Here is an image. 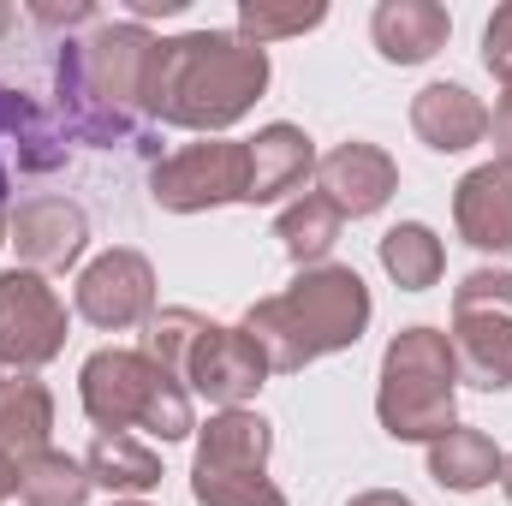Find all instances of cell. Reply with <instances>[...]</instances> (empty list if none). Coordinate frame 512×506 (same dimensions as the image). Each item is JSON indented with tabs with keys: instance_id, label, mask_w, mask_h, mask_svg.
<instances>
[{
	"instance_id": "6da1fadb",
	"label": "cell",
	"mask_w": 512,
	"mask_h": 506,
	"mask_svg": "<svg viewBox=\"0 0 512 506\" xmlns=\"http://www.w3.org/2000/svg\"><path fill=\"white\" fill-rule=\"evenodd\" d=\"M268 90V48H251L239 30H185L155 42L149 84H143V120L179 131L239 126Z\"/></svg>"
},
{
	"instance_id": "7a4b0ae2",
	"label": "cell",
	"mask_w": 512,
	"mask_h": 506,
	"mask_svg": "<svg viewBox=\"0 0 512 506\" xmlns=\"http://www.w3.org/2000/svg\"><path fill=\"white\" fill-rule=\"evenodd\" d=\"M370 316H376V298L364 274L346 262H316V268H298L286 292L256 298L239 328L262 346L274 376H298L316 358L352 352L370 334Z\"/></svg>"
},
{
	"instance_id": "3957f363",
	"label": "cell",
	"mask_w": 512,
	"mask_h": 506,
	"mask_svg": "<svg viewBox=\"0 0 512 506\" xmlns=\"http://www.w3.org/2000/svg\"><path fill=\"white\" fill-rule=\"evenodd\" d=\"M78 399H84V417L102 429V435H126V429H149L155 441H185L197 435V405H191V387L161 370L143 346H102L84 358L78 370Z\"/></svg>"
},
{
	"instance_id": "277c9868",
	"label": "cell",
	"mask_w": 512,
	"mask_h": 506,
	"mask_svg": "<svg viewBox=\"0 0 512 506\" xmlns=\"http://www.w3.org/2000/svg\"><path fill=\"white\" fill-rule=\"evenodd\" d=\"M376 417L393 441H441L459 429V358L447 328H399L382 352Z\"/></svg>"
},
{
	"instance_id": "5b68a950",
	"label": "cell",
	"mask_w": 512,
	"mask_h": 506,
	"mask_svg": "<svg viewBox=\"0 0 512 506\" xmlns=\"http://www.w3.org/2000/svg\"><path fill=\"white\" fill-rule=\"evenodd\" d=\"M274 429L256 411H215L197 423V453H191V501L197 506H286V495L268 477Z\"/></svg>"
},
{
	"instance_id": "8992f818",
	"label": "cell",
	"mask_w": 512,
	"mask_h": 506,
	"mask_svg": "<svg viewBox=\"0 0 512 506\" xmlns=\"http://www.w3.org/2000/svg\"><path fill=\"white\" fill-rule=\"evenodd\" d=\"M453 358L477 393L512 387V268H477L453 286Z\"/></svg>"
},
{
	"instance_id": "52a82bcc",
	"label": "cell",
	"mask_w": 512,
	"mask_h": 506,
	"mask_svg": "<svg viewBox=\"0 0 512 506\" xmlns=\"http://www.w3.org/2000/svg\"><path fill=\"white\" fill-rule=\"evenodd\" d=\"M245 185H251V149L233 137L185 143V149L161 155L149 173V197L167 215H203V209L245 203Z\"/></svg>"
},
{
	"instance_id": "ba28073f",
	"label": "cell",
	"mask_w": 512,
	"mask_h": 506,
	"mask_svg": "<svg viewBox=\"0 0 512 506\" xmlns=\"http://www.w3.org/2000/svg\"><path fill=\"white\" fill-rule=\"evenodd\" d=\"M66 352V298L36 268L0 274V370L36 376Z\"/></svg>"
},
{
	"instance_id": "9c48e42d",
	"label": "cell",
	"mask_w": 512,
	"mask_h": 506,
	"mask_svg": "<svg viewBox=\"0 0 512 506\" xmlns=\"http://www.w3.org/2000/svg\"><path fill=\"white\" fill-rule=\"evenodd\" d=\"M161 36H149L137 18L120 24H96L84 42H78V66L96 90V102L108 108V120H120L126 131L143 126V84H149V54H155Z\"/></svg>"
},
{
	"instance_id": "30bf717a",
	"label": "cell",
	"mask_w": 512,
	"mask_h": 506,
	"mask_svg": "<svg viewBox=\"0 0 512 506\" xmlns=\"http://www.w3.org/2000/svg\"><path fill=\"white\" fill-rule=\"evenodd\" d=\"M72 310L102 334H126L137 322H149L155 316V268H149V256L114 245L96 262H84V274L72 286Z\"/></svg>"
},
{
	"instance_id": "8fae6325",
	"label": "cell",
	"mask_w": 512,
	"mask_h": 506,
	"mask_svg": "<svg viewBox=\"0 0 512 506\" xmlns=\"http://www.w3.org/2000/svg\"><path fill=\"white\" fill-rule=\"evenodd\" d=\"M274 376L268 370V358H262V346H256L245 328H227V322H209L203 328V340L191 346V358H185V387H191V399H209L215 411H239L245 399L262 393V381Z\"/></svg>"
},
{
	"instance_id": "7c38bea8",
	"label": "cell",
	"mask_w": 512,
	"mask_h": 506,
	"mask_svg": "<svg viewBox=\"0 0 512 506\" xmlns=\"http://www.w3.org/2000/svg\"><path fill=\"white\" fill-rule=\"evenodd\" d=\"M6 245L36 274H66L90 245V215L72 197H30L6 215Z\"/></svg>"
},
{
	"instance_id": "4fadbf2b",
	"label": "cell",
	"mask_w": 512,
	"mask_h": 506,
	"mask_svg": "<svg viewBox=\"0 0 512 506\" xmlns=\"http://www.w3.org/2000/svg\"><path fill=\"white\" fill-rule=\"evenodd\" d=\"M316 191L346 215V221H364V215H382L399 191V161L387 155L382 143H334L322 161H316Z\"/></svg>"
},
{
	"instance_id": "5bb4252c",
	"label": "cell",
	"mask_w": 512,
	"mask_h": 506,
	"mask_svg": "<svg viewBox=\"0 0 512 506\" xmlns=\"http://www.w3.org/2000/svg\"><path fill=\"white\" fill-rule=\"evenodd\" d=\"M453 227L471 251L512 256V161H483L453 185Z\"/></svg>"
},
{
	"instance_id": "9a60e30c",
	"label": "cell",
	"mask_w": 512,
	"mask_h": 506,
	"mask_svg": "<svg viewBox=\"0 0 512 506\" xmlns=\"http://www.w3.org/2000/svg\"><path fill=\"white\" fill-rule=\"evenodd\" d=\"M245 149H251L245 203H280V197L304 191V179H316V161H322L316 143H310V131L286 126V120H274V126H262L256 137H245Z\"/></svg>"
},
{
	"instance_id": "2e32d148",
	"label": "cell",
	"mask_w": 512,
	"mask_h": 506,
	"mask_svg": "<svg viewBox=\"0 0 512 506\" xmlns=\"http://www.w3.org/2000/svg\"><path fill=\"white\" fill-rule=\"evenodd\" d=\"M370 36H376V54L387 66H423L447 48L453 18L441 0H382L370 12Z\"/></svg>"
},
{
	"instance_id": "e0dca14e",
	"label": "cell",
	"mask_w": 512,
	"mask_h": 506,
	"mask_svg": "<svg viewBox=\"0 0 512 506\" xmlns=\"http://www.w3.org/2000/svg\"><path fill=\"white\" fill-rule=\"evenodd\" d=\"M411 131L435 155H465V149H477L489 137V108L465 84H423L411 96Z\"/></svg>"
},
{
	"instance_id": "ac0fdd59",
	"label": "cell",
	"mask_w": 512,
	"mask_h": 506,
	"mask_svg": "<svg viewBox=\"0 0 512 506\" xmlns=\"http://www.w3.org/2000/svg\"><path fill=\"white\" fill-rule=\"evenodd\" d=\"M0 161L24 173H54L66 161V131L48 126V114L12 84H0Z\"/></svg>"
},
{
	"instance_id": "d6986e66",
	"label": "cell",
	"mask_w": 512,
	"mask_h": 506,
	"mask_svg": "<svg viewBox=\"0 0 512 506\" xmlns=\"http://www.w3.org/2000/svg\"><path fill=\"white\" fill-rule=\"evenodd\" d=\"M54 441V393L24 370L0 376V453H12L18 465L48 453Z\"/></svg>"
},
{
	"instance_id": "ffe728a7",
	"label": "cell",
	"mask_w": 512,
	"mask_h": 506,
	"mask_svg": "<svg viewBox=\"0 0 512 506\" xmlns=\"http://www.w3.org/2000/svg\"><path fill=\"white\" fill-rule=\"evenodd\" d=\"M84 471L96 489L120 495V501H137L149 489H161V453L137 435H96L90 453H84Z\"/></svg>"
},
{
	"instance_id": "44dd1931",
	"label": "cell",
	"mask_w": 512,
	"mask_h": 506,
	"mask_svg": "<svg viewBox=\"0 0 512 506\" xmlns=\"http://www.w3.org/2000/svg\"><path fill=\"white\" fill-rule=\"evenodd\" d=\"M501 447L483 435V429H447L441 441H429V477L441 483V489H453V495H477V489H489V483H501Z\"/></svg>"
},
{
	"instance_id": "7402d4cb",
	"label": "cell",
	"mask_w": 512,
	"mask_h": 506,
	"mask_svg": "<svg viewBox=\"0 0 512 506\" xmlns=\"http://www.w3.org/2000/svg\"><path fill=\"white\" fill-rule=\"evenodd\" d=\"M340 227H346V215L322 191H304V197H292L280 209L274 239H280V251L292 256L298 268H316V262H328V251L340 245Z\"/></svg>"
},
{
	"instance_id": "603a6c76",
	"label": "cell",
	"mask_w": 512,
	"mask_h": 506,
	"mask_svg": "<svg viewBox=\"0 0 512 506\" xmlns=\"http://www.w3.org/2000/svg\"><path fill=\"white\" fill-rule=\"evenodd\" d=\"M376 256H382L387 280H393L399 292H429V286L441 280V268H447V251H441L435 227H423V221L387 227L382 239H376Z\"/></svg>"
},
{
	"instance_id": "cb8c5ba5",
	"label": "cell",
	"mask_w": 512,
	"mask_h": 506,
	"mask_svg": "<svg viewBox=\"0 0 512 506\" xmlns=\"http://www.w3.org/2000/svg\"><path fill=\"white\" fill-rule=\"evenodd\" d=\"M90 489L96 483H90L84 459H72L60 447H48V453H36V459L18 465V501L24 506H84Z\"/></svg>"
},
{
	"instance_id": "d4e9b609",
	"label": "cell",
	"mask_w": 512,
	"mask_h": 506,
	"mask_svg": "<svg viewBox=\"0 0 512 506\" xmlns=\"http://www.w3.org/2000/svg\"><path fill=\"white\" fill-rule=\"evenodd\" d=\"M322 18H328V6H322V0H310V6L239 0V36H245L251 48H268V42H280V36H304V30H316Z\"/></svg>"
},
{
	"instance_id": "484cf974",
	"label": "cell",
	"mask_w": 512,
	"mask_h": 506,
	"mask_svg": "<svg viewBox=\"0 0 512 506\" xmlns=\"http://www.w3.org/2000/svg\"><path fill=\"white\" fill-rule=\"evenodd\" d=\"M203 328H209V316H197V310H185V304L155 310V316H149V334H143V352H149L161 370L185 376V358H191V346L203 340Z\"/></svg>"
},
{
	"instance_id": "4316f807",
	"label": "cell",
	"mask_w": 512,
	"mask_h": 506,
	"mask_svg": "<svg viewBox=\"0 0 512 506\" xmlns=\"http://www.w3.org/2000/svg\"><path fill=\"white\" fill-rule=\"evenodd\" d=\"M483 66H489L501 84L512 78V0L495 6V18L483 24Z\"/></svg>"
},
{
	"instance_id": "83f0119b",
	"label": "cell",
	"mask_w": 512,
	"mask_h": 506,
	"mask_svg": "<svg viewBox=\"0 0 512 506\" xmlns=\"http://www.w3.org/2000/svg\"><path fill=\"white\" fill-rule=\"evenodd\" d=\"M489 137H495V161H512V78L501 84V102L489 114Z\"/></svg>"
},
{
	"instance_id": "f1b7e54d",
	"label": "cell",
	"mask_w": 512,
	"mask_h": 506,
	"mask_svg": "<svg viewBox=\"0 0 512 506\" xmlns=\"http://www.w3.org/2000/svg\"><path fill=\"white\" fill-rule=\"evenodd\" d=\"M346 506H417V501L399 495V489H364V495H352Z\"/></svg>"
},
{
	"instance_id": "f546056e",
	"label": "cell",
	"mask_w": 512,
	"mask_h": 506,
	"mask_svg": "<svg viewBox=\"0 0 512 506\" xmlns=\"http://www.w3.org/2000/svg\"><path fill=\"white\" fill-rule=\"evenodd\" d=\"M12 495H18V459H12V453H0V506L12 501Z\"/></svg>"
},
{
	"instance_id": "4dcf8cb0",
	"label": "cell",
	"mask_w": 512,
	"mask_h": 506,
	"mask_svg": "<svg viewBox=\"0 0 512 506\" xmlns=\"http://www.w3.org/2000/svg\"><path fill=\"white\" fill-rule=\"evenodd\" d=\"M6 203H12V167L0 161V209H6Z\"/></svg>"
},
{
	"instance_id": "1f68e13d",
	"label": "cell",
	"mask_w": 512,
	"mask_h": 506,
	"mask_svg": "<svg viewBox=\"0 0 512 506\" xmlns=\"http://www.w3.org/2000/svg\"><path fill=\"white\" fill-rule=\"evenodd\" d=\"M501 489H507V501H512V453L501 459Z\"/></svg>"
},
{
	"instance_id": "d6a6232c",
	"label": "cell",
	"mask_w": 512,
	"mask_h": 506,
	"mask_svg": "<svg viewBox=\"0 0 512 506\" xmlns=\"http://www.w3.org/2000/svg\"><path fill=\"white\" fill-rule=\"evenodd\" d=\"M6 30H12V6H0V36H6Z\"/></svg>"
},
{
	"instance_id": "836d02e7",
	"label": "cell",
	"mask_w": 512,
	"mask_h": 506,
	"mask_svg": "<svg viewBox=\"0 0 512 506\" xmlns=\"http://www.w3.org/2000/svg\"><path fill=\"white\" fill-rule=\"evenodd\" d=\"M6 215H12V209H0V245H6Z\"/></svg>"
},
{
	"instance_id": "e575fe53",
	"label": "cell",
	"mask_w": 512,
	"mask_h": 506,
	"mask_svg": "<svg viewBox=\"0 0 512 506\" xmlns=\"http://www.w3.org/2000/svg\"><path fill=\"white\" fill-rule=\"evenodd\" d=\"M114 506H149V501H114Z\"/></svg>"
},
{
	"instance_id": "d590c367",
	"label": "cell",
	"mask_w": 512,
	"mask_h": 506,
	"mask_svg": "<svg viewBox=\"0 0 512 506\" xmlns=\"http://www.w3.org/2000/svg\"><path fill=\"white\" fill-rule=\"evenodd\" d=\"M0 376H6V370H0Z\"/></svg>"
}]
</instances>
